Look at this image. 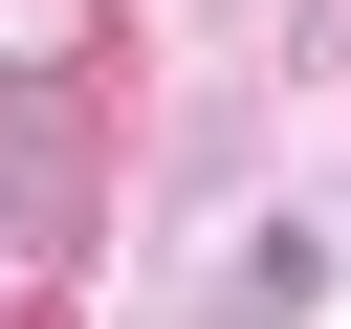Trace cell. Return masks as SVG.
Wrapping results in <instances>:
<instances>
[{"instance_id":"6da1fadb","label":"cell","mask_w":351,"mask_h":329,"mask_svg":"<svg viewBox=\"0 0 351 329\" xmlns=\"http://www.w3.org/2000/svg\"><path fill=\"white\" fill-rule=\"evenodd\" d=\"M88 219H110V132H88V88H0V241L66 285Z\"/></svg>"},{"instance_id":"7a4b0ae2","label":"cell","mask_w":351,"mask_h":329,"mask_svg":"<svg viewBox=\"0 0 351 329\" xmlns=\"http://www.w3.org/2000/svg\"><path fill=\"white\" fill-rule=\"evenodd\" d=\"M88 44H110V0H0V88H88Z\"/></svg>"},{"instance_id":"3957f363","label":"cell","mask_w":351,"mask_h":329,"mask_svg":"<svg viewBox=\"0 0 351 329\" xmlns=\"http://www.w3.org/2000/svg\"><path fill=\"white\" fill-rule=\"evenodd\" d=\"M22 307H44V263H22V241H0V329H22Z\"/></svg>"}]
</instances>
